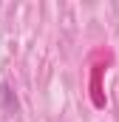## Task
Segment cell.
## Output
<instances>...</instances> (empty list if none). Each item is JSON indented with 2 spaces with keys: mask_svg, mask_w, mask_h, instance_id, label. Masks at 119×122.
I'll return each mask as SVG.
<instances>
[{
  "mask_svg": "<svg viewBox=\"0 0 119 122\" xmlns=\"http://www.w3.org/2000/svg\"><path fill=\"white\" fill-rule=\"evenodd\" d=\"M0 102H3V108H6L9 114L17 111V97H14V91H11L6 82H0Z\"/></svg>",
  "mask_w": 119,
  "mask_h": 122,
  "instance_id": "1",
  "label": "cell"
}]
</instances>
